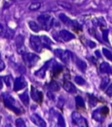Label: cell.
Masks as SVG:
<instances>
[{
    "instance_id": "obj_1",
    "label": "cell",
    "mask_w": 112,
    "mask_h": 127,
    "mask_svg": "<svg viewBox=\"0 0 112 127\" xmlns=\"http://www.w3.org/2000/svg\"><path fill=\"white\" fill-rule=\"evenodd\" d=\"M38 21L40 23L41 27H42L44 30L48 31L52 27L53 25V19L52 18L51 15L49 14H42L38 18Z\"/></svg>"
},
{
    "instance_id": "obj_2",
    "label": "cell",
    "mask_w": 112,
    "mask_h": 127,
    "mask_svg": "<svg viewBox=\"0 0 112 127\" xmlns=\"http://www.w3.org/2000/svg\"><path fill=\"white\" fill-rule=\"evenodd\" d=\"M4 104L7 108L11 109L12 111H14L16 114H20V110L17 106H15V100L11 97L10 95H4Z\"/></svg>"
},
{
    "instance_id": "obj_3",
    "label": "cell",
    "mask_w": 112,
    "mask_h": 127,
    "mask_svg": "<svg viewBox=\"0 0 112 127\" xmlns=\"http://www.w3.org/2000/svg\"><path fill=\"white\" fill-rule=\"evenodd\" d=\"M24 58V61L25 62L27 65L29 67H32L37 64V62L39 60V58L37 55L33 54V53H25L23 56Z\"/></svg>"
},
{
    "instance_id": "obj_4",
    "label": "cell",
    "mask_w": 112,
    "mask_h": 127,
    "mask_svg": "<svg viewBox=\"0 0 112 127\" xmlns=\"http://www.w3.org/2000/svg\"><path fill=\"white\" fill-rule=\"evenodd\" d=\"M30 44L36 52H41V51H42V44H41L40 37H39L38 36L32 35L30 37Z\"/></svg>"
},
{
    "instance_id": "obj_5",
    "label": "cell",
    "mask_w": 112,
    "mask_h": 127,
    "mask_svg": "<svg viewBox=\"0 0 112 127\" xmlns=\"http://www.w3.org/2000/svg\"><path fill=\"white\" fill-rule=\"evenodd\" d=\"M54 54L56 57L61 58V60L65 64H68L70 60V57H71V53L68 51H63L61 49H57L54 51Z\"/></svg>"
},
{
    "instance_id": "obj_6",
    "label": "cell",
    "mask_w": 112,
    "mask_h": 127,
    "mask_svg": "<svg viewBox=\"0 0 112 127\" xmlns=\"http://www.w3.org/2000/svg\"><path fill=\"white\" fill-rule=\"evenodd\" d=\"M25 86H26V81H25L24 77H18V78H17L16 79H15L14 86H13L14 91L18 92V91L24 89Z\"/></svg>"
},
{
    "instance_id": "obj_7",
    "label": "cell",
    "mask_w": 112,
    "mask_h": 127,
    "mask_svg": "<svg viewBox=\"0 0 112 127\" xmlns=\"http://www.w3.org/2000/svg\"><path fill=\"white\" fill-rule=\"evenodd\" d=\"M72 119H73V123L75 124V125H79V126L88 125L87 123H86V120L77 112H74L73 114H72Z\"/></svg>"
},
{
    "instance_id": "obj_8",
    "label": "cell",
    "mask_w": 112,
    "mask_h": 127,
    "mask_svg": "<svg viewBox=\"0 0 112 127\" xmlns=\"http://www.w3.org/2000/svg\"><path fill=\"white\" fill-rule=\"evenodd\" d=\"M31 96H32V99L35 102L41 103L43 100V95L42 92H40L39 91H38L36 88H34L33 86L31 87Z\"/></svg>"
},
{
    "instance_id": "obj_9",
    "label": "cell",
    "mask_w": 112,
    "mask_h": 127,
    "mask_svg": "<svg viewBox=\"0 0 112 127\" xmlns=\"http://www.w3.org/2000/svg\"><path fill=\"white\" fill-rule=\"evenodd\" d=\"M31 120H32V123H33L35 125H37V126L45 127L46 125V123H45V121L42 119V118L39 117L38 114H36V113H34V114H32V116H31Z\"/></svg>"
},
{
    "instance_id": "obj_10",
    "label": "cell",
    "mask_w": 112,
    "mask_h": 127,
    "mask_svg": "<svg viewBox=\"0 0 112 127\" xmlns=\"http://www.w3.org/2000/svg\"><path fill=\"white\" fill-rule=\"evenodd\" d=\"M60 37H61V38L62 39L63 41H65V42H68V41L75 38V35L66 30H61V32H60Z\"/></svg>"
},
{
    "instance_id": "obj_11",
    "label": "cell",
    "mask_w": 112,
    "mask_h": 127,
    "mask_svg": "<svg viewBox=\"0 0 112 127\" xmlns=\"http://www.w3.org/2000/svg\"><path fill=\"white\" fill-rule=\"evenodd\" d=\"M17 48H18V52L19 54H23L25 52V46H24V37L23 36H18L16 39Z\"/></svg>"
},
{
    "instance_id": "obj_12",
    "label": "cell",
    "mask_w": 112,
    "mask_h": 127,
    "mask_svg": "<svg viewBox=\"0 0 112 127\" xmlns=\"http://www.w3.org/2000/svg\"><path fill=\"white\" fill-rule=\"evenodd\" d=\"M63 87H64L65 90L68 92H69V93H75V92H76V88H75V86L69 81H65L64 84H63Z\"/></svg>"
},
{
    "instance_id": "obj_13",
    "label": "cell",
    "mask_w": 112,
    "mask_h": 127,
    "mask_svg": "<svg viewBox=\"0 0 112 127\" xmlns=\"http://www.w3.org/2000/svg\"><path fill=\"white\" fill-rule=\"evenodd\" d=\"M41 40V44H42V46L47 48V49H51L52 46V41L50 40V38L46 36H42L40 37Z\"/></svg>"
},
{
    "instance_id": "obj_14",
    "label": "cell",
    "mask_w": 112,
    "mask_h": 127,
    "mask_svg": "<svg viewBox=\"0 0 112 127\" xmlns=\"http://www.w3.org/2000/svg\"><path fill=\"white\" fill-rule=\"evenodd\" d=\"M48 64H49V62H47L46 64H45V65L43 66L41 69H39V71H37L35 72V75L38 77H39V78H43L45 77V75H46V71L47 70V67H48Z\"/></svg>"
},
{
    "instance_id": "obj_15",
    "label": "cell",
    "mask_w": 112,
    "mask_h": 127,
    "mask_svg": "<svg viewBox=\"0 0 112 127\" xmlns=\"http://www.w3.org/2000/svg\"><path fill=\"white\" fill-rule=\"evenodd\" d=\"M110 71V66L108 63L106 62H103V63L100 64V71L102 73H108Z\"/></svg>"
},
{
    "instance_id": "obj_16",
    "label": "cell",
    "mask_w": 112,
    "mask_h": 127,
    "mask_svg": "<svg viewBox=\"0 0 112 127\" xmlns=\"http://www.w3.org/2000/svg\"><path fill=\"white\" fill-rule=\"evenodd\" d=\"M19 97L25 105H26V106L28 105L29 104V96H28V92H27V91H25V92H24V93H22L21 95H19Z\"/></svg>"
},
{
    "instance_id": "obj_17",
    "label": "cell",
    "mask_w": 112,
    "mask_h": 127,
    "mask_svg": "<svg viewBox=\"0 0 112 127\" xmlns=\"http://www.w3.org/2000/svg\"><path fill=\"white\" fill-rule=\"evenodd\" d=\"M28 25L29 27H30V29L32 31H33V32H39V31H40V26H39V25H38L36 22L34 21H29L28 22Z\"/></svg>"
},
{
    "instance_id": "obj_18",
    "label": "cell",
    "mask_w": 112,
    "mask_h": 127,
    "mask_svg": "<svg viewBox=\"0 0 112 127\" xmlns=\"http://www.w3.org/2000/svg\"><path fill=\"white\" fill-rule=\"evenodd\" d=\"M75 63H76V65L77 67L79 68V69L81 70V71H85L86 69H87V64H86V63L84 61H82V60L79 59V58H76V60H75Z\"/></svg>"
},
{
    "instance_id": "obj_19",
    "label": "cell",
    "mask_w": 112,
    "mask_h": 127,
    "mask_svg": "<svg viewBox=\"0 0 112 127\" xmlns=\"http://www.w3.org/2000/svg\"><path fill=\"white\" fill-rule=\"evenodd\" d=\"M60 18H61V20L65 24V25H75V23H74L72 20H70L69 18H68V17L64 14H60Z\"/></svg>"
},
{
    "instance_id": "obj_20",
    "label": "cell",
    "mask_w": 112,
    "mask_h": 127,
    "mask_svg": "<svg viewBox=\"0 0 112 127\" xmlns=\"http://www.w3.org/2000/svg\"><path fill=\"white\" fill-rule=\"evenodd\" d=\"M63 70V67L60 64L55 63L53 64V74L54 75H58L61 71Z\"/></svg>"
},
{
    "instance_id": "obj_21",
    "label": "cell",
    "mask_w": 112,
    "mask_h": 127,
    "mask_svg": "<svg viewBox=\"0 0 112 127\" xmlns=\"http://www.w3.org/2000/svg\"><path fill=\"white\" fill-rule=\"evenodd\" d=\"M49 88L53 92H58L60 90V85L55 81H51V83L49 84Z\"/></svg>"
},
{
    "instance_id": "obj_22",
    "label": "cell",
    "mask_w": 112,
    "mask_h": 127,
    "mask_svg": "<svg viewBox=\"0 0 112 127\" xmlns=\"http://www.w3.org/2000/svg\"><path fill=\"white\" fill-rule=\"evenodd\" d=\"M75 102H76V105L78 107H85V103H84V99L80 96H77L75 97Z\"/></svg>"
},
{
    "instance_id": "obj_23",
    "label": "cell",
    "mask_w": 112,
    "mask_h": 127,
    "mask_svg": "<svg viewBox=\"0 0 112 127\" xmlns=\"http://www.w3.org/2000/svg\"><path fill=\"white\" fill-rule=\"evenodd\" d=\"M103 117H104V116H103V115L101 114L100 111H96L94 112V114H93V118H94L96 120V121L102 122L103 120Z\"/></svg>"
},
{
    "instance_id": "obj_24",
    "label": "cell",
    "mask_w": 112,
    "mask_h": 127,
    "mask_svg": "<svg viewBox=\"0 0 112 127\" xmlns=\"http://www.w3.org/2000/svg\"><path fill=\"white\" fill-rule=\"evenodd\" d=\"M109 83H110V78H107V77H105V78H103V79H102L101 85H100V87H101L102 90H104L105 87H106L107 85H109Z\"/></svg>"
},
{
    "instance_id": "obj_25",
    "label": "cell",
    "mask_w": 112,
    "mask_h": 127,
    "mask_svg": "<svg viewBox=\"0 0 112 127\" xmlns=\"http://www.w3.org/2000/svg\"><path fill=\"white\" fill-rule=\"evenodd\" d=\"M40 6H41L40 3L35 2V3H32V4H30L29 9H30V11H37V10H39V8H40Z\"/></svg>"
},
{
    "instance_id": "obj_26",
    "label": "cell",
    "mask_w": 112,
    "mask_h": 127,
    "mask_svg": "<svg viewBox=\"0 0 112 127\" xmlns=\"http://www.w3.org/2000/svg\"><path fill=\"white\" fill-rule=\"evenodd\" d=\"M103 55L105 56V58H107L109 60H112V53L110 52L109 50L103 48Z\"/></svg>"
},
{
    "instance_id": "obj_27",
    "label": "cell",
    "mask_w": 112,
    "mask_h": 127,
    "mask_svg": "<svg viewBox=\"0 0 112 127\" xmlns=\"http://www.w3.org/2000/svg\"><path fill=\"white\" fill-rule=\"evenodd\" d=\"M75 83H76L77 85H84V84H85V80H84V78H82V77H80V76L75 77Z\"/></svg>"
},
{
    "instance_id": "obj_28",
    "label": "cell",
    "mask_w": 112,
    "mask_h": 127,
    "mask_svg": "<svg viewBox=\"0 0 112 127\" xmlns=\"http://www.w3.org/2000/svg\"><path fill=\"white\" fill-rule=\"evenodd\" d=\"M58 125L61 127H63L66 125L65 121H64V118H63V117L61 116V115H59V117H58Z\"/></svg>"
},
{
    "instance_id": "obj_29",
    "label": "cell",
    "mask_w": 112,
    "mask_h": 127,
    "mask_svg": "<svg viewBox=\"0 0 112 127\" xmlns=\"http://www.w3.org/2000/svg\"><path fill=\"white\" fill-rule=\"evenodd\" d=\"M15 125H16L17 127H25V122H24V120L21 119V118H18V119H17Z\"/></svg>"
},
{
    "instance_id": "obj_30",
    "label": "cell",
    "mask_w": 112,
    "mask_h": 127,
    "mask_svg": "<svg viewBox=\"0 0 112 127\" xmlns=\"http://www.w3.org/2000/svg\"><path fill=\"white\" fill-rule=\"evenodd\" d=\"M4 83L7 85V86H10V85H11V81H12V79H11V76H5L4 78Z\"/></svg>"
},
{
    "instance_id": "obj_31",
    "label": "cell",
    "mask_w": 112,
    "mask_h": 127,
    "mask_svg": "<svg viewBox=\"0 0 112 127\" xmlns=\"http://www.w3.org/2000/svg\"><path fill=\"white\" fill-rule=\"evenodd\" d=\"M6 32H7V29L2 24H0V36H4L6 34Z\"/></svg>"
},
{
    "instance_id": "obj_32",
    "label": "cell",
    "mask_w": 112,
    "mask_h": 127,
    "mask_svg": "<svg viewBox=\"0 0 112 127\" xmlns=\"http://www.w3.org/2000/svg\"><path fill=\"white\" fill-rule=\"evenodd\" d=\"M100 111V112H101V114L103 115V116H106L107 114L109 113V108L108 107H103L102 109H100L99 110Z\"/></svg>"
},
{
    "instance_id": "obj_33",
    "label": "cell",
    "mask_w": 112,
    "mask_h": 127,
    "mask_svg": "<svg viewBox=\"0 0 112 127\" xmlns=\"http://www.w3.org/2000/svg\"><path fill=\"white\" fill-rule=\"evenodd\" d=\"M106 94L109 97H112V84L108 87V89L106 91Z\"/></svg>"
},
{
    "instance_id": "obj_34",
    "label": "cell",
    "mask_w": 112,
    "mask_h": 127,
    "mask_svg": "<svg viewBox=\"0 0 112 127\" xmlns=\"http://www.w3.org/2000/svg\"><path fill=\"white\" fill-rule=\"evenodd\" d=\"M108 33H109L108 30L103 31V39H104V41H106V42H109V39H108Z\"/></svg>"
},
{
    "instance_id": "obj_35",
    "label": "cell",
    "mask_w": 112,
    "mask_h": 127,
    "mask_svg": "<svg viewBox=\"0 0 112 127\" xmlns=\"http://www.w3.org/2000/svg\"><path fill=\"white\" fill-rule=\"evenodd\" d=\"M88 44H89V46L90 48H95L96 46V44L95 42H93V41H90V40H88L87 41Z\"/></svg>"
},
{
    "instance_id": "obj_36",
    "label": "cell",
    "mask_w": 112,
    "mask_h": 127,
    "mask_svg": "<svg viewBox=\"0 0 112 127\" xmlns=\"http://www.w3.org/2000/svg\"><path fill=\"white\" fill-rule=\"evenodd\" d=\"M4 67H5V65H4V63L3 62V60L0 58V71H3V70L4 69Z\"/></svg>"
},
{
    "instance_id": "obj_37",
    "label": "cell",
    "mask_w": 112,
    "mask_h": 127,
    "mask_svg": "<svg viewBox=\"0 0 112 127\" xmlns=\"http://www.w3.org/2000/svg\"><path fill=\"white\" fill-rule=\"evenodd\" d=\"M63 104H64V100L62 99V97H60L59 99V104H58V106H59L60 108H61L63 106Z\"/></svg>"
},
{
    "instance_id": "obj_38",
    "label": "cell",
    "mask_w": 112,
    "mask_h": 127,
    "mask_svg": "<svg viewBox=\"0 0 112 127\" xmlns=\"http://www.w3.org/2000/svg\"><path fill=\"white\" fill-rule=\"evenodd\" d=\"M3 88V81H2V78H0V90Z\"/></svg>"
},
{
    "instance_id": "obj_39",
    "label": "cell",
    "mask_w": 112,
    "mask_h": 127,
    "mask_svg": "<svg viewBox=\"0 0 112 127\" xmlns=\"http://www.w3.org/2000/svg\"><path fill=\"white\" fill-rule=\"evenodd\" d=\"M96 55L98 57V58H100V57H101V54H100V52H99V51H96Z\"/></svg>"
},
{
    "instance_id": "obj_40",
    "label": "cell",
    "mask_w": 112,
    "mask_h": 127,
    "mask_svg": "<svg viewBox=\"0 0 112 127\" xmlns=\"http://www.w3.org/2000/svg\"><path fill=\"white\" fill-rule=\"evenodd\" d=\"M110 74H112V68H111V67H110Z\"/></svg>"
},
{
    "instance_id": "obj_41",
    "label": "cell",
    "mask_w": 112,
    "mask_h": 127,
    "mask_svg": "<svg viewBox=\"0 0 112 127\" xmlns=\"http://www.w3.org/2000/svg\"><path fill=\"white\" fill-rule=\"evenodd\" d=\"M0 56H1V55H0Z\"/></svg>"
}]
</instances>
